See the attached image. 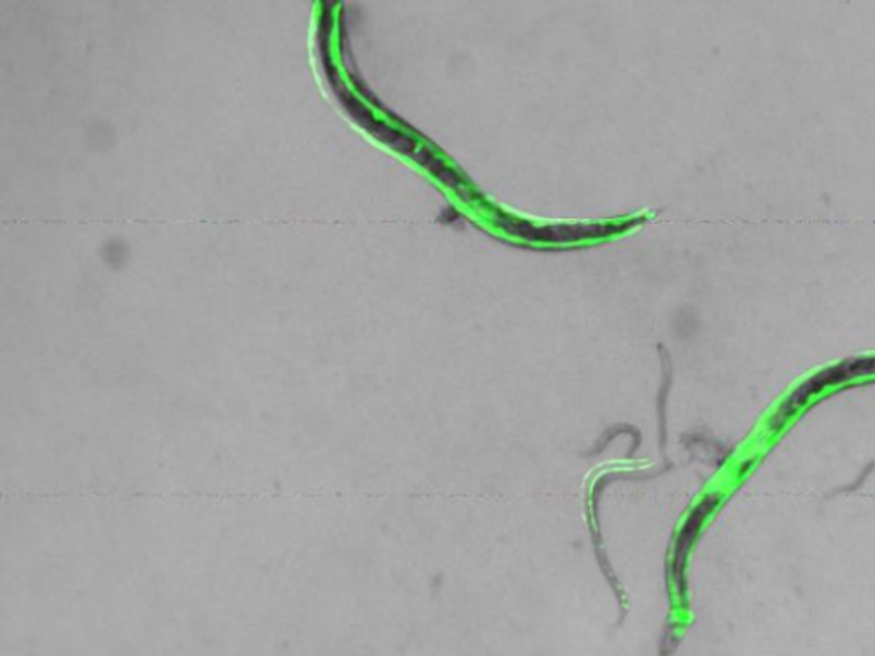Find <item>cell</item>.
Instances as JSON below:
<instances>
[{"instance_id":"obj_1","label":"cell","mask_w":875,"mask_h":656,"mask_svg":"<svg viewBox=\"0 0 875 656\" xmlns=\"http://www.w3.org/2000/svg\"><path fill=\"white\" fill-rule=\"evenodd\" d=\"M871 373H875V358L853 359V361L845 362V364H840V367L831 368V370H826L824 373L817 374L816 379L809 380L805 385L800 386L799 391H797L792 397L788 398L785 406L781 407L780 412H778V416H776L775 421H773V428L776 430V428L784 426V422L787 421L799 407L804 406L812 395L823 391L826 386L838 385V383L845 382V380L855 379V376H860V374Z\"/></svg>"},{"instance_id":"obj_2","label":"cell","mask_w":875,"mask_h":656,"mask_svg":"<svg viewBox=\"0 0 875 656\" xmlns=\"http://www.w3.org/2000/svg\"><path fill=\"white\" fill-rule=\"evenodd\" d=\"M718 502H720V496H716V494H710V496L704 497L703 502L689 515L685 527L680 530L679 537H677L673 556V578L680 593L686 592L685 568L689 549H691V545L697 541L698 532H700L704 520L712 513V509L718 505Z\"/></svg>"}]
</instances>
